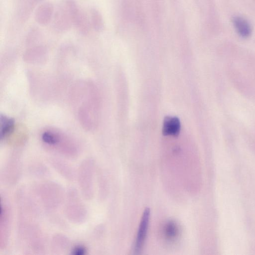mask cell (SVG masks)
<instances>
[{
  "mask_svg": "<svg viewBox=\"0 0 255 255\" xmlns=\"http://www.w3.org/2000/svg\"><path fill=\"white\" fill-rule=\"evenodd\" d=\"M90 23L91 27L98 31L100 32L104 28V22L101 12L96 8H92L90 10Z\"/></svg>",
  "mask_w": 255,
  "mask_h": 255,
  "instance_id": "13",
  "label": "cell"
},
{
  "mask_svg": "<svg viewBox=\"0 0 255 255\" xmlns=\"http://www.w3.org/2000/svg\"><path fill=\"white\" fill-rule=\"evenodd\" d=\"M72 15L73 25L82 35L89 33L91 26L90 20L75 0H63Z\"/></svg>",
  "mask_w": 255,
  "mask_h": 255,
  "instance_id": "1",
  "label": "cell"
},
{
  "mask_svg": "<svg viewBox=\"0 0 255 255\" xmlns=\"http://www.w3.org/2000/svg\"><path fill=\"white\" fill-rule=\"evenodd\" d=\"M54 12V6L51 2H42L35 10L34 19L39 25H46L52 20Z\"/></svg>",
  "mask_w": 255,
  "mask_h": 255,
  "instance_id": "5",
  "label": "cell"
},
{
  "mask_svg": "<svg viewBox=\"0 0 255 255\" xmlns=\"http://www.w3.org/2000/svg\"><path fill=\"white\" fill-rule=\"evenodd\" d=\"M93 162L91 160L83 162L79 171V184L82 192L87 198H91L93 193Z\"/></svg>",
  "mask_w": 255,
  "mask_h": 255,
  "instance_id": "3",
  "label": "cell"
},
{
  "mask_svg": "<svg viewBox=\"0 0 255 255\" xmlns=\"http://www.w3.org/2000/svg\"><path fill=\"white\" fill-rule=\"evenodd\" d=\"M72 254L74 255H83L87 252L86 248L82 245H77L72 250Z\"/></svg>",
  "mask_w": 255,
  "mask_h": 255,
  "instance_id": "15",
  "label": "cell"
},
{
  "mask_svg": "<svg viewBox=\"0 0 255 255\" xmlns=\"http://www.w3.org/2000/svg\"><path fill=\"white\" fill-rule=\"evenodd\" d=\"M10 211L8 207L4 203H1L0 218V246L6 244L7 236L9 235L10 228Z\"/></svg>",
  "mask_w": 255,
  "mask_h": 255,
  "instance_id": "8",
  "label": "cell"
},
{
  "mask_svg": "<svg viewBox=\"0 0 255 255\" xmlns=\"http://www.w3.org/2000/svg\"><path fill=\"white\" fill-rule=\"evenodd\" d=\"M69 195L66 206L67 215L71 220L80 222L86 216L84 206L75 190H72Z\"/></svg>",
  "mask_w": 255,
  "mask_h": 255,
  "instance_id": "4",
  "label": "cell"
},
{
  "mask_svg": "<svg viewBox=\"0 0 255 255\" xmlns=\"http://www.w3.org/2000/svg\"><path fill=\"white\" fill-rule=\"evenodd\" d=\"M41 32L37 27H31L27 33L26 41L27 44L36 42L41 36Z\"/></svg>",
  "mask_w": 255,
  "mask_h": 255,
  "instance_id": "14",
  "label": "cell"
},
{
  "mask_svg": "<svg viewBox=\"0 0 255 255\" xmlns=\"http://www.w3.org/2000/svg\"><path fill=\"white\" fill-rule=\"evenodd\" d=\"M44 0H19L16 15L18 21L24 23L27 20L34 9Z\"/></svg>",
  "mask_w": 255,
  "mask_h": 255,
  "instance_id": "7",
  "label": "cell"
},
{
  "mask_svg": "<svg viewBox=\"0 0 255 255\" xmlns=\"http://www.w3.org/2000/svg\"><path fill=\"white\" fill-rule=\"evenodd\" d=\"M165 239L169 242L175 240L179 234V229L177 224L174 221H168L164 225L163 229Z\"/></svg>",
  "mask_w": 255,
  "mask_h": 255,
  "instance_id": "12",
  "label": "cell"
},
{
  "mask_svg": "<svg viewBox=\"0 0 255 255\" xmlns=\"http://www.w3.org/2000/svg\"><path fill=\"white\" fill-rule=\"evenodd\" d=\"M52 21L53 29L59 33L67 32L72 26L71 12L63 0L55 10Z\"/></svg>",
  "mask_w": 255,
  "mask_h": 255,
  "instance_id": "2",
  "label": "cell"
},
{
  "mask_svg": "<svg viewBox=\"0 0 255 255\" xmlns=\"http://www.w3.org/2000/svg\"><path fill=\"white\" fill-rule=\"evenodd\" d=\"M234 27L238 34L243 38L249 37L252 32L250 23L241 16H235L232 18Z\"/></svg>",
  "mask_w": 255,
  "mask_h": 255,
  "instance_id": "10",
  "label": "cell"
},
{
  "mask_svg": "<svg viewBox=\"0 0 255 255\" xmlns=\"http://www.w3.org/2000/svg\"><path fill=\"white\" fill-rule=\"evenodd\" d=\"M150 217V209H144L136 237L134 250L136 253H139L142 249L146 239Z\"/></svg>",
  "mask_w": 255,
  "mask_h": 255,
  "instance_id": "6",
  "label": "cell"
},
{
  "mask_svg": "<svg viewBox=\"0 0 255 255\" xmlns=\"http://www.w3.org/2000/svg\"><path fill=\"white\" fill-rule=\"evenodd\" d=\"M180 122L178 118L171 116L164 118L162 130L163 135L177 136L180 133Z\"/></svg>",
  "mask_w": 255,
  "mask_h": 255,
  "instance_id": "9",
  "label": "cell"
},
{
  "mask_svg": "<svg viewBox=\"0 0 255 255\" xmlns=\"http://www.w3.org/2000/svg\"><path fill=\"white\" fill-rule=\"evenodd\" d=\"M0 123V138L3 139L12 132L14 128V121L10 118L1 115Z\"/></svg>",
  "mask_w": 255,
  "mask_h": 255,
  "instance_id": "11",
  "label": "cell"
}]
</instances>
